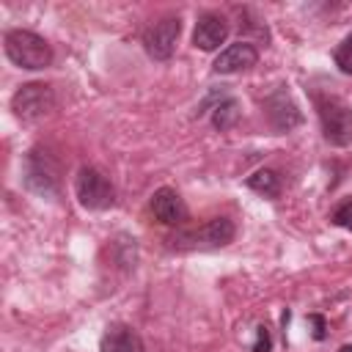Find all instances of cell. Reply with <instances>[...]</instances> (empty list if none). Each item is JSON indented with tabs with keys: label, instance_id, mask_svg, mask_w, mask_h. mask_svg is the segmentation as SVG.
I'll list each match as a JSON object with an SVG mask.
<instances>
[{
	"label": "cell",
	"instance_id": "obj_1",
	"mask_svg": "<svg viewBox=\"0 0 352 352\" xmlns=\"http://www.w3.org/2000/svg\"><path fill=\"white\" fill-rule=\"evenodd\" d=\"M6 55L19 69H30V72L47 69L52 63V47L47 44V38L22 28L6 33Z\"/></svg>",
	"mask_w": 352,
	"mask_h": 352
},
{
	"label": "cell",
	"instance_id": "obj_3",
	"mask_svg": "<svg viewBox=\"0 0 352 352\" xmlns=\"http://www.w3.org/2000/svg\"><path fill=\"white\" fill-rule=\"evenodd\" d=\"M319 121H322V135L330 146H349L352 143V107L338 99V96H319Z\"/></svg>",
	"mask_w": 352,
	"mask_h": 352
},
{
	"label": "cell",
	"instance_id": "obj_7",
	"mask_svg": "<svg viewBox=\"0 0 352 352\" xmlns=\"http://www.w3.org/2000/svg\"><path fill=\"white\" fill-rule=\"evenodd\" d=\"M179 33H182L179 16H162L160 22H154V25L143 33V47H146L148 58H154V60H168V58L173 55V50H176Z\"/></svg>",
	"mask_w": 352,
	"mask_h": 352
},
{
	"label": "cell",
	"instance_id": "obj_9",
	"mask_svg": "<svg viewBox=\"0 0 352 352\" xmlns=\"http://www.w3.org/2000/svg\"><path fill=\"white\" fill-rule=\"evenodd\" d=\"M151 212L162 226H184L187 220V204L182 195L170 187H160L151 195Z\"/></svg>",
	"mask_w": 352,
	"mask_h": 352
},
{
	"label": "cell",
	"instance_id": "obj_10",
	"mask_svg": "<svg viewBox=\"0 0 352 352\" xmlns=\"http://www.w3.org/2000/svg\"><path fill=\"white\" fill-rule=\"evenodd\" d=\"M258 60V50L250 44V41H236V44H228L212 63V69L217 74H234V72H245L250 66H256Z\"/></svg>",
	"mask_w": 352,
	"mask_h": 352
},
{
	"label": "cell",
	"instance_id": "obj_12",
	"mask_svg": "<svg viewBox=\"0 0 352 352\" xmlns=\"http://www.w3.org/2000/svg\"><path fill=\"white\" fill-rule=\"evenodd\" d=\"M99 352H143V341L129 324L116 322L104 330L99 341Z\"/></svg>",
	"mask_w": 352,
	"mask_h": 352
},
{
	"label": "cell",
	"instance_id": "obj_4",
	"mask_svg": "<svg viewBox=\"0 0 352 352\" xmlns=\"http://www.w3.org/2000/svg\"><path fill=\"white\" fill-rule=\"evenodd\" d=\"M25 187L36 195H58L60 187V165L58 160L44 151V148H33L25 157Z\"/></svg>",
	"mask_w": 352,
	"mask_h": 352
},
{
	"label": "cell",
	"instance_id": "obj_14",
	"mask_svg": "<svg viewBox=\"0 0 352 352\" xmlns=\"http://www.w3.org/2000/svg\"><path fill=\"white\" fill-rule=\"evenodd\" d=\"M236 121H239V104H236V99H234V96L220 99V102L214 104V110H212V124H214V129L226 132V129H231Z\"/></svg>",
	"mask_w": 352,
	"mask_h": 352
},
{
	"label": "cell",
	"instance_id": "obj_17",
	"mask_svg": "<svg viewBox=\"0 0 352 352\" xmlns=\"http://www.w3.org/2000/svg\"><path fill=\"white\" fill-rule=\"evenodd\" d=\"M272 349V336H270V327L267 324H258L256 327V344L250 352H270Z\"/></svg>",
	"mask_w": 352,
	"mask_h": 352
},
{
	"label": "cell",
	"instance_id": "obj_2",
	"mask_svg": "<svg viewBox=\"0 0 352 352\" xmlns=\"http://www.w3.org/2000/svg\"><path fill=\"white\" fill-rule=\"evenodd\" d=\"M234 234H236V226L228 217H212L201 228L182 231V234L170 236L168 242L176 250H214V248L228 245L234 239Z\"/></svg>",
	"mask_w": 352,
	"mask_h": 352
},
{
	"label": "cell",
	"instance_id": "obj_8",
	"mask_svg": "<svg viewBox=\"0 0 352 352\" xmlns=\"http://www.w3.org/2000/svg\"><path fill=\"white\" fill-rule=\"evenodd\" d=\"M264 110H267V118H270L275 132H289L302 121V113L297 110L294 99L283 88H278L275 94H270L264 99Z\"/></svg>",
	"mask_w": 352,
	"mask_h": 352
},
{
	"label": "cell",
	"instance_id": "obj_5",
	"mask_svg": "<svg viewBox=\"0 0 352 352\" xmlns=\"http://www.w3.org/2000/svg\"><path fill=\"white\" fill-rule=\"evenodd\" d=\"M74 192L85 209H110L116 204V187L99 168H91V165L80 168L74 179Z\"/></svg>",
	"mask_w": 352,
	"mask_h": 352
},
{
	"label": "cell",
	"instance_id": "obj_11",
	"mask_svg": "<svg viewBox=\"0 0 352 352\" xmlns=\"http://www.w3.org/2000/svg\"><path fill=\"white\" fill-rule=\"evenodd\" d=\"M228 38V22L220 16V14H201L198 22H195V30H192V44L204 52H212L217 50L223 41Z\"/></svg>",
	"mask_w": 352,
	"mask_h": 352
},
{
	"label": "cell",
	"instance_id": "obj_15",
	"mask_svg": "<svg viewBox=\"0 0 352 352\" xmlns=\"http://www.w3.org/2000/svg\"><path fill=\"white\" fill-rule=\"evenodd\" d=\"M333 60H336V66H338L344 74H352V33H346L344 41L336 47Z\"/></svg>",
	"mask_w": 352,
	"mask_h": 352
},
{
	"label": "cell",
	"instance_id": "obj_18",
	"mask_svg": "<svg viewBox=\"0 0 352 352\" xmlns=\"http://www.w3.org/2000/svg\"><path fill=\"white\" fill-rule=\"evenodd\" d=\"M308 322L314 324V338H316V341H322V338L327 336V324H324V319H322L319 314H311V316H308Z\"/></svg>",
	"mask_w": 352,
	"mask_h": 352
},
{
	"label": "cell",
	"instance_id": "obj_6",
	"mask_svg": "<svg viewBox=\"0 0 352 352\" xmlns=\"http://www.w3.org/2000/svg\"><path fill=\"white\" fill-rule=\"evenodd\" d=\"M55 107V94L44 82H28L11 96V110L22 121H38Z\"/></svg>",
	"mask_w": 352,
	"mask_h": 352
},
{
	"label": "cell",
	"instance_id": "obj_16",
	"mask_svg": "<svg viewBox=\"0 0 352 352\" xmlns=\"http://www.w3.org/2000/svg\"><path fill=\"white\" fill-rule=\"evenodd\" d=\"M333 223L341 226V228H346V231H352V198L341 201V204L333 209Z\"/></svg>",
	"mask_w": 352,
	"mask_h": 352
},
{
	"label": "cell",
	"instance_id": "obj_19",
	"mask_svg": "<svg viewBox=\"0 0 352 352\" xmlns=\"http://www.w3.org/2000/svg\"><path fill=\"white\" fill-rule=\"evenodd\" d=\"M338 352H352V344H344V346H341Z\"/></svg>",
	"mask_w": 352,
	"mask_h": 352
},
{
	"label": "cell",
	"instance_id": "obj_13",
	"mask_svg": "<svg viewBox=\"0 0 352 352\" xmlns=\"http://www.w3.org/2000/svg\"><path fill=\"white\" fill-rule=\"evenodd\" d=\"M248 187L264 198H278L280 195V176L270 168H261L256 170L253 176H248Z\"/></svg>",
	"mask_w": 352,
	"mask_h": 352
}]
</instances>
